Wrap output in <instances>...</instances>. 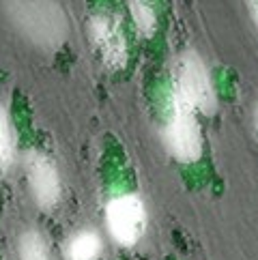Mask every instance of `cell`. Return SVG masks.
I'll use <instances>...</instances> for the list:
<instances>
[{"label":"cell","instance_id":"1","mask_svg":"<svg viewBox=\"0 0 258 260\" xmlns=\"http://www.w3.org/2000/svg\"><path fill=\"white\" fill-rule=\"evenodd\" d=\"M7 11L17 28L41 48H56L64 41L67 22L54 0H7Z\"/></svg>","mask_w":258,"mask_h":260},{"label":"cell","instance_id":"2","mask_svg":"<svg viewBox=\"0 0 258 260\" xmlns=\"http://www.w3.org/2000/svg\"><path fill=\"white\" fill-rule=\"evenodd\" d=\"M172 101L185 106L194 112L211 114L217 108V97L213 90L207 64L194 52L181 54L172 73Z\"/></svg>","mask_w":258,"mask_h":260},{"label":"cell","instance_id":"3","mask_svg":"<svg viewBox=\"0 0 258 260\" xmlns=\"http://www.w3.org/2000/svg\"><path fill=\"white\" fill-rule=\"evenodd\" d=\"M106 226L110 237L118 245H136L146 230V209L142 198L136 193H123L112 198L106 207Z\"/></svg>","mask_w":258,"mask_h":260},{"label":"cell","instance_id":"4","mask_svg":"<svg viewBox=\"0 0 258 260\" xmlns=\"http://www.w3.org/2000/svg\"><path fill=\"white\" fill-rule=\"evenodd\" d=\"M164 142L179 161H198L202 155V132L196 123V112L172 101V114L164 127Z\"/></svg>","mask_w":258,"mask_h":260},{"label":"cell","instance_id":"5","mask_svg":"<svg viewBox=\"0 0 258 260\" xmlns=\"http://www.w3.org/2000/svg\"><path fill=\"white\" fill-rule=\"evenodd\" d=\"M88 37L101 62L108 69H123L127 62V41L118 20L110 13H97L88 22Z\"/></svg>","mask_w":258,"mask_h":260},{"label":"cell","instance_id":"6","mask_svg":"<svg viewBox=\"0 0 258 260\" xmlns=\"http://www.w3.org/2000/svg\"><path fill=\"white\" fill-rule=\"evenodd\" d=\"M26 168V179H28V187L35 202L41 209H52L56 207L60 200V176L56 166L52 164V159L43 153H28L24 161Z\"/></svg>","mask_w":258,"mask_h":260},{"label":"cell","instance_id":"7","mask_svg":"<svg viewBox=\"0 0 258 260\" xmlns=\"http://www.w3.org/2000/svg\"><path fill=\"white\" fill-rule=\"evenodd\" d=\"M101 249H104V241L99 232L84 228L71 235L64 247V256L67 260H97L101 256Z\"/></svg>","mask_w":258,"mask_h":260},{"label":"cell","instance_id":"8","mask_svg":"<svg viewBox=\"0 0 258 260\" xmlns=\"http://www.w3.org/2000/svg\"><path fill=\"white\" fill-rule=\"evenodd\" d=\"M129 9H132L134 22L138 26V30L144 37H151L157 26V15H155V7L153 0H127Z\"/></svg>","mask_w":258,"mask_h":260},{"label":"cell","instance_id":"9","mask_svg":"<svg viewBox=\"0 0 258 260\" xmlns=\"http://www.w3.org/2000/svg\"><path fill=\"white\" fill-rule=\"evenodd\" d=\"M20 260H50L48 243L41 232L37 230H26L20 237Z\"/></svg>","mask_w":258,"mask_h":260},{"label":"cell","instance_id":"10","mask_svg":"<svg viewBox=\"0 0 258 260\" xmlns=\"http://www.w3.org/2000/svg\"><path fill=\"white\" fill-rule=\"evenodd\" d=\"M15 155V136L11 129V120H9L7 110L0 106V176H3V170L11 164Z\"/></svg>","mask_w":258,"mask_h":260},{"label":"cell","instance_id":"11","mask_svg":"<svg viewBox=\"0 0 258 260\" xmlns=\"http://www.w3.org/2000/svg\"><path fill=\"white\" fill-rule=\"evenodd\" d=\"M252 7V11H254V17H256V22H258V0H247Z\"/></svg>","mask_w":258,"mask_h":260},{"label":"cell","instance_id":"12","mask_svg":"<svg viewBox=\"0 0 258 260\" xmlns=\"http://www.w3.org/2000/svg\"><path fill=\"white\" fill-rule=\"evenodd\" d=\"M256 118H258V114H256Z\"/></svg>","mask_w":258,"mask_h":260}]
</instances>
